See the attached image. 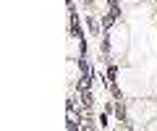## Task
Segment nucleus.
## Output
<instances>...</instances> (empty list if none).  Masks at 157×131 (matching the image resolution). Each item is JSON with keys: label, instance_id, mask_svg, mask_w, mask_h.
<instances>
[{"label": "nucleus", "instance_id": "nucleus-1", "mask_svg": "<svg viewBox=\"0 0 157 131\" xmlns=\"http://www.w3.org/2000/svg\"><path fill=\"white\" fill-rule=\"evenodd\" d=\"M115 115H118V121H126V110L121 102H115Z\"/></svg>", "mask_w": 157, "mask_h": 131}, {"label": "nucleus", "instance_id": "nucleus-2", "mask_svg": "<svg viewBox=\"0 0 157 131\" xmlns=\"http://www.w3.org/2000/svg\"><path fill=\"white\" fill-rule=\"evenodd\" d=\"M89 29H92V34H100V26H97V21L92 16H89Z\"/></svg>", "mask_w": 157, "mask_h": 131}]
</instances>
